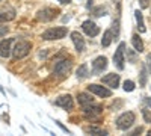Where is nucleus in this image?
I'll use <instances>...</instances> for the list:
<instances>
[{
	"label": "nucleus",
	"instance_id": "nucleus-1",
	"mask_svg": "<svg viewBox=\"0 0 151 136\" xmlns=\"http://www.w3.org/2000/svg\"><path fill=\"white\" fill-rule=\"evenodd\" d=\"M68 33L67 27H52V29H47L42 33V40L45 41H55V40H62L65 38Z\"/></svg>",
	"mask_w": 151,
	"mask_h": 136
},
{
	"label": "nucleus",
	"instance_id": "nucleus-2",
	"mask_svg": "<svg viewBox=\"0 0 151 136\" xmlns=\"http://www.w3.org/2000/svg\"><path fill=\"white\" fill-rule=\"evenodd\" d=\"M134 119H136V115L133 112H124L122 115L116 118V127L119 130H127L134 124Z\"/></svg>",
	"mask_w": 151,
	"mask_h": 136
},
{
	"label": "nucleus",
	"instance_id": "nucleus-3",
	"mask_svg": "<svg viewBox=\"0 0 151 136\" xmlns=\"http://www.w3.org/2000/svg\"><path fill=\"white\" fill-rule=\"evenodd\" d=\"M32 48V44L27 41H18L15 44V47L12 48V55H14V59H23L26 58Z\"/></svg>",
	"mask_w": 151,
	"mask_h": 136
},
{
	"label": "nucleus",
	"instance_id": "nucleus-4",
	"mask_svg": "<svg viewBox=\"0 0 151 136\" xmlns=\"http://www.w3.org/2000/svg\"><path fill=\"white\" fill-rule=\"evenodd\" d=\"M124 53H125V42H119L115 55H113V64L118 70H124V62H125Z\"/></svg>",
	"mask_w": 151,
	"mask_h": 136
},
{
	"label": "nucleus",
	"instance_id": "nucleus-5",
	"mask_svg": "<svg viewBox=\"0 0 151 136\" xmlns=\"http://www.w3.org/2000/svg\"><path fill=\"white\" fill-rule=\"evenodd\" d=\"M101 82H103L106 86H109V88L116 89L118 86H119V74H116V73H109V74H106L104 77H101Z\"/></svg>",
	"mask_w": 151,
	"mask_h": 136
},
{
	"label": "nucleus",
	"instance_id": "nucleus-6",
	"mask_svg": "<svg viewBox=\"0 0 151 136\" xmlns=\"http://www.w3.org/2000/svg\"><path fill=\"white\" fill-rule=\"evenodd\" d=\"M88 91L98 95V97H110L112 95V91L107 89L106 86H101V85H97V83H92L88 86Z\"/></svg>",
	"mask_w": 151,
	"mask_h": 136
},
{
	"label": "nucleus",
	"instance_id": "nucleus-7",
	"mask_svg": "<svg viewBox=\"0 0 151 136\" xmlns=\"http://www.w3.org/2000/svg\"><path fill=\"white\" fill-rule=\"evenodd\" d=\"M82 29H83V32H85L88 36H97V35L100 33V27L97 26V24H95L92 20H86V21H83Z\"/></svg>",
	"mask_w": 151,
	"mask_h": 136
},
{
	"label": "nucleus",
	"instance_id": "nucleus-8",
	"mask_svg": "<svg viewBox=\"0 0 151 136\" xmlns=\"http://www.w3.org/2000/svg\"><path fill=\"white\" fill-rule=\"evenodd\" d=\"M58 9H52V8H44L41 11H38V15L36 18L38 20H42V21H50V20H53L56 15H58Z\"/></svg>",
	"mask_w": 151,
	"mask_h": 136
},
{
	"label": "nucleus",
	"instance_id": "nucleus-9",
	"mask_svg": "<svg viewBox=\"0 0 151 136\" xmlns=\"http://www.w3.org/2000/svg\"><path fill=\"white\" fill-rule=\"evenodd\" d=\"M107 68V58L106 56H98L94 62H92V71L95 74L98 73H103Z\"/></svg>",
	"mask_w": 151,
	"mask_h": 136
},
{
	"label": "nucleus",
	"instance_id": "nucleus-10",
	"mask_svg": "<svg viewBox=\"0 0 151 136\" xmlns=\"http://www.w3.org/2000/svg\"><path fill=\"white\" fill-rule=\"evenodd\" d=\"M70 70H71V60H67V59L59 60V62H56V65H55V73L60 74V76L67 74Z\"/></svg>",
	"mask_w": 151,
	"mask_h": 136
},
{
	"label": "nucleus",
	"instance_id": "nucleus-11",
	"mask_svg": "<svg viewBox=\"0 0 151 136\" xmlns=\"http://www.w3.org/2000/svg\"><path fill=\"white\" fill-rule=\"evenodd\" d=\"M71 40H73V42H74L76 50H77L79 53L85 52V40H83V36H82L79 32H71Z\"/></svg>",
	"mask_w": 151,
	"mask_h": 136
},
{
	"label": "nucleus",
	"instance_id": "nucleus-12",
	"mask_svg": "<svg viewBox=\"0 0 151 136\" xmlns=\"http://www.w3.org/2000/svg\"><path fill=\"white\" fill-rule=\"evenodd\" d=\"M12 38H8V40H2L0 41V58H9V55H11V44H12Z\"/></svg>",
	"mask_w": 151,
	"mask_h": 136
},
{
	"label": "nucleus",
	"instance_id": "nucleus-13",
	"mask_svg": "<svg viewBox=\"0 0 151 136\" xmlns=\"http://www.w3.org/2000/svg\"><path fill=\"white\" fill-rule=\"evenodd\" d=\"M55 104L56 106H59V107H64V109H73V98H71V95H60L59 98H56L55 100Z\"/></svg>",
	"mask_w": 151,
	"mask_h": 136
},
{
	"label": "nucleus",
	"instance_id": "nucleus-14",
	"mask_svg": "<svg viewBox=\"0 0 151 136\" xmlns=\"http://www.w3.org/2000/svg\"><path fill=\"white\" fill-rule=\"evenodd\" d=\"M83 110H85V115H86V117H94V115H100V114H101V112H103V107L91 103V104L85 106Z\"/></svg>",
	"mask_w": 151,
	"mask_h": 136
},
{
	"label": "nucleus",
	"instance_id": "nucleus-15",
	"mask_svg": "<svg viewBox=\"0 0 151 136\" xmlns=\"http://www.w3.org/2000/svg\"><path fill=\"white\" fill-rule=\"evenodd\" d=\"M132 44H133L134 52H137V53H142V52L145 50V47H144V41L139 38V35H137V33H134V35L132 36Z\"/></svg>",
	"mask_w": 151,
	"mask_h": 136
},
{
	"label": "nucleus",
	"instance_id": "nucleus-16",
	"mask_svg": "<svg viewBox=\"0 0 151 136\" xmlns=\"http://www.w3.org/2000/svg\"><path fill=\"white\" fill-rule=\"evenodd\" d=\"M77 100H79V104H80L82 107L94 103V98H92L91 95H88L86 92H79V94H77Z\"/></svg>",
	"mask_w": 151,
	"mask_h": 136
},
{
	"label": "nucleus",
	"instance_id": "nucleus-17",
	"mask_svg": "<svg viewBox=\"0 0 151 136\" xmlns=\"http://www.w3.org/2000/svg\"><path fill=\"white\" fill-rule=\"evenodd\" d=\"M134 18H136V23H137V29H139L141 33L147 32V27H145V23H144V15H142V12L137 9L134 11Z\"/></svg>",
	"mask_w": 151,
	"mask_h": 136
},
{
	"label": "nucleus",
	"instance_id": "nucleus-18",
	"mask_svg": "<svg viewBox=\"0 0 151 136\" xmlns=\"http://www.w3.org/2000/svg\"><path fill=\"white\" fill-rule=\"evenodd\" d=\"M112 40H113L112 30H106V32L103 33V38H101V45H103V47H109L110 42H112Z\"/></svg>",
	"mask_w": 151,
	"mask_h": 136
},
{
	"label": "nucleus",
	"instance_id": "nucleus-19",
	"mask_svg": "<svg viewBox=\"0 0 151 136\" xmlns=\"http://www.w3.org/2000/svg\"><path fill=\"white\" fill-rule=\"evenodd\" d=\"M76 76H77V79H86L88 76H89V73H88V65L83 64L77 68V71H76Z\"/></svg>",
	"mask_w": 151,
	"mask_h": 136
},
{
	"label": "nucleus",
	"instance_id": "nucleus-20",
	"mask_svg": "<svg viewBox=\"0 0 151 136\" xmlns=\"http://www.w3.org/2000/svg\"><path fill=\"white\" fill-rule=\"evenodd\" d=\"M85 132H86V133H89V135H95V136H100V135H107V132H104L103 129H100V127H95V126L85 127Z\"/></svg>",
	"mask_w": 151,
	"mask_h": 136
},
{
	"label": "nucleus",
	"instance_id": "nucleus-21",
	"mask_svg": "<svg viewBox=\"0 0 151 136\" xmlns=\"http://www.w3.org/2000/svg\"><path fill=\"white\" fill-rule=\"evenodd\" d=\"M15 18V12L14 11H9V12H0V21H11Z\"/></svg>",
	"mask_w": 151,
	"mask_h": 136
},
{
	"label": "nucleus",
	"instance_id": "nucleus-22",
	"mask_svg": "<svg viewBox=\"0 0 151 136\" xmlns=\"http://www.w3.org/2000/svg\"><path fill=\"white\" fill-rule=\"evenodd\" d=\"M122 88H124L125 92H132V91H134V82H133V80H125L124 85H122Z\"/></svg>",
	"mask_w": 151,
	"mask_h": 136
},
{
	"label": "nucleus",
	"instance_id": "nucleus-23",
	"mask_svg": "<svg viewBox=\"0 0 151 136\" xmlns=\"http://www.w3.org/2000/svg\"><path fill=\"white\" fill-rule=\"evenodd\" d=\"M142 117H144L145 122H151V110L147 109V107H144L142 109Z\"/></svg>",
	"mask_w": 151,
	"mask_h": 136
},
{
	"label": "nucleus",
	"instance_id": "nucleus-24",
	"mask_svg": "<svg viewBox=\"0 0 151 136\" xmlns=\"http://www.w3.org/2000/svg\"><path fill=\"white\" fill-rule=\"evenodd\" d=\"M147 85V68L142 67L141 68V86H145Z\"/></svg>",
	"mask_w": 151,
	"mask_h": 136
},
{
	"label": "nucleus",
	"instance_id": "nucleus-25",
	"mask_svg": "<svg viewBox=\"0 0 151 136\" xmlns=\"http://www.w3.org/2000/svg\"><path fill=\"white\" fill-rule=\"evenodd\" d=\"M94 15L95 17H101V15H106V9L104 8H97L94 11Z\"/></svg>",
	"mask_w": 151,
	"mask_h": 136
},
{
	"label": "nucleus",
	"instance_id": "nucleus-26",
	"mask_svg": "<svg viewBox=\"0 0 151 136\" xmlns=\"http://www.w3.org/2000/svg\"><path fill=\"white\" fill-rule=\"evenodd\" d=\"M8 32H9V27L8 26H3V24H0V36H5Z\"/></svg>",
	"mask_w": 151,
	"mask_h": 136
},
{
	"label": "nucleus",
	"instance_id": "nucleus-27",
	"mask_svg": "<svg viewBox=\"0 0 151 136\" xmlns=\"http://www.w3.org/2000/svg\"><path fill=\"white\" fill-rule=\"evenodd\" d=\"M144 107H147V109L151 110V97H145L144 98Z\"/></svg>",
	"mask_w": 151,
	"mask_h": 136
},
{
	"label": "nucleus",
	"instance_id": "nucleus-28",
	"mask_svg": "<svg viewBox=\"0 0 151 136\" xmlns=\"http://www.w3.org/2000/svg\"><path fill=\"white\" fill-rule=\"evenodd\" d=\"M137 2H139V6L142 9H147L150 6V0H137Z\"/></svg>",
	"mask_w": 151,
	"mask_h": 136
},
{
	"label": "nucleus",
	"instance_id": "nucleus-29",
	"mask_svg": "<svg viewBox=\"0 0 151 136\" xmlns=\"http://www.w3.org/2000/svg\"><path fill=\"white\" fill-rule=\"evenodd\" d=\"M55 122H56V124H58V126H59V127H60L62 130H64L65 133H70V130H68V129H67V127H65L64 124H62V122H60V121H55Z\"/></svg>",
	"mask_w": 151,
	"mask_h": 136
},
{
	"label": "nucleus",
	"instance_id": "nucleus-30",
	"mask_svg": "<svg viewBox=\"0 0 151 136\" xmlns=\"http://www.w3.org/2000/svg\"><path fill=\"white\" fill-rule=\"evenodd\" d=\"M129 58H130V60H132V64H134V62H136V56H134V53H133V52H129Z\"/></svg>",
	"mask_w": 151,
	"mask_h": 136
},
{
	"label": "nucleus",
	"instance_id": "nucleus-31",
	"mask_svg": "<svg viewBox=\"0 0 151 136\" xmlns=\"http://www.w3.org/2000/svg\"><path fill=\"white\" fill-rule=\"evenodd\" d=\"M58 2H60L62 5H68V3H71V0H58Z\"/></svg>",
	"mask_w": 151,
	"mask_h": 136
},
{
	"label": "nucleus",
	"instance_id": "nucleus-32",
	"mask_svg": "<svg viewBox=\"0 0 151 136\" xmlns=\"http://www.w3.org/2000/svg\"><path fill=\"white\" fill-rule=\"evenodd\" d=\"M148 68H150V73H151V56H148Z\"/></svg>",
	"mask_w": 151,
	"mask_h": 136
},
{
	"label": "nucleus",
	"instance_id": "nucleus-33",
	"mask_svg": "<svg viewBox=\"0 0 151 136\" xmlns=\"http://www.w3.org/2000/svg\"><path fill=\"white\" fill-rule=\"evenodd\" d=\"M0 92H2V94H6V92H5V89L2 88V85H0Z\"/></svg>",
	"mask_w": 151,
	"mask_h": 136
},
{
	"label": "nucleus",
	"instance_id": "nucleus-34",
	"mask_svg": "<svg viewBox=\"0 0 151 136\" xmlns=\"http://www.w3.org/2000/svg\"><path fill=\"white\" fill-rule=\"evenodd\" d=\"M148 135H150V136H151V130H150V132H148Z\"/></svg>",
	"mask_w": 151,
	"mask_h": 136
},
{
	"label": "nucleus",
	"instance_id": "nucleus-35",
	"mask_svg": "<svg viewBox=\"0 0 151 136\" xmlns=\"http://www.w3.org/2000/svg\"><path fill=\"white\" fill-rule=\"evenodd\" d=\"M0 2H2V0H0Z\"/></svg>",
	"mask_w": 151,
	"mask_h": 136
}]
</instances>
